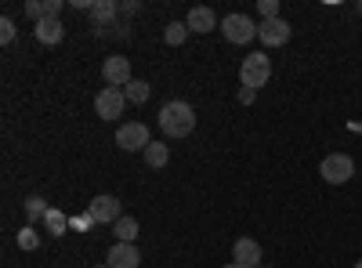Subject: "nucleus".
<instances>
[{"instance_id":"obj_1","label":"nucleus","mask_w":362,"mask_h":268,"mask_svg":"<svg viewBox=\"0 0 362 268\" xmlns=\"http://www.w3.org/2000/svg\"><path fill=\"white\" fill-rule=\"evenodd\" d=\"M160 127H163L167 138H189L196 131V109L189 102H181V98L167 102L160 109Z\"/></svg>"},{"instance_id":"obj_2","label":"nucleus","mask_w":362,"mask_h":268,"mask_svg":"<svg viewBox=\"0 0 362 268\" xmlns=\"http://www.w3.org/2000/svg\"><path fill=\"white\" fill-rule=\"evenodd\" d=\"M268 76H272V58L264 51L247 54L243 66H239V80H243V87H254V91L268 83Z\"/></svg>"},{"instance_id":"obj_3","label":"nucleus","mask_w":362,"mask_h":268,"mask_svg":"<svg viewBox=\"0 0 362 268\" xmlns=\"http://www.w3.org/2000/svg\"><path fill=\"white\" fill-rule=\"evenodd\" d=\"M319 174H322V182H329V185H348L355 177V160L348 153H334V156H326L319 163Z\"/></svg>"},{"instance_id":"obj_4","label":"nucleus","mask_w":362,"mask_h":268,"mask_svg":"<svg viewBox=\"0 0 362 268\" xmlns=\"http://www.w3.org/2000/svg\"><path fill=\"white\" fill-rule=\"evenodd\" d=\"M116 145L124 148V153H145V148L153 145V138H148V127L141 120H134V124H119Z\"/></svg>"},{"instance_id":"obj_5","label":"nucleus","mask_w":362,"mask_h":268,"mask_svg":"<svg viewBox=\"0 0 362 268\" xmlns=\"http://www.w3.org/2000/svg\"><path fill=\"white\" fill-rule=\"evenodd\" d=\"M124 105H127V95L124 87H102L95 95V112L102 120H116V116H124Z\"/></svg>"},{"instance_id":"obj_6","label":"nucleus","mask_w":362,"mask_h":268,"mask_svg":"<svg viewBox=\"0 0 362 268\" xmlns=\"http://www.w3.org/2000/svg\"><path fill=\"white\" fill-rule=\"evenodd\" d=\"M221 33H225L228 44H250V40L257 37V25H254V18H247V15H225Z\"/></svg>"},{"instance_id":"obj_7","label":"nucleus","mask_w":362,"mask_h":268,"mask_svg":"<svg viewBox=\"0 0 362 268\" xmlns=\"http://www.w3.org/2000/svg\"><path fill=\"white\" fill-rule=\"evenodd\" d=\"M87 214L95 218V225H116L119 218H124V211H119V199L116 196H95L87 203Z\"/></svg>"},{"instance_id":"obj_8","label":"nucleus","mask_w":362,"mask_h":268,"mask_svg":"<svg viewBox=\"0 0 362 268\" xmlns=\"http://www.w3.org/2000/svg\"><path fill=\"white\" fill-rule=\"evenodd\" d=\"M102 76H105V87H127L134 76H131V58L124 54H109L102 62Z\"/></svg>"},{"instance_id":"obj_9","label":"nucleus","mask_w":362,"mask_h":268,"mask_svg":"<svg viewBox=\"0 0 362 268\" xmlns=\"http://www.w3.org/2000/svg\"><path fill=\"white\" fill-rule=\"evenodd\" d=\"M257 40H261L264 47H283V44L290 40L286 18H264V22H257Z\"/></svg>"},{"instance_id":"obj_10","label":"nucleus","mask_w":362,"mask_h":268,"mask_svg":"<svg viewBox=\"0 0 362 268\" xmlns=\"http://www.w3.org/2000/svg\"><path fill=\"white\" fill-rule=\"evenodd\" d=\"M105 264L109 268H138L141 264V254L134 243H112L109 254H105Z\"/></svg>"},{"instance_id":"obj_11","label":"nucleus","mask_w":362,"mask_h":268,"mask_svg":"<svg viewBox=\"0 0 362 268\" xmlns=\"http://www.w3.org/2000/svg\"><path fill=\"white\" fill-rule=\"evenodd\" d=\"M87 15H90V25H95L98 33H105V29L116 22V15H119V4L116 0H95V4L87 8Z\"/></svg>"},{"instance_id":"obj_12","label":"nucleus","mask_w":362,"mask_h":268,"mask_svg":"<svg viewBox=\"0 0 362 268\" xmlns=\"http://www.w3.org/2000/svg\"><path fill=\"white\" fill-rule=\"evenodd\" d=\"M232 261L243 264V268H261V247L243 235V240H235V247H232Z\"/></svg>"},{"instance_id":"obj_13","label":"nucleus","mask_w":362,"mask_h":268,"mask_svg":"<svg viewBox=\"0 0 362 268\" xmlns=\"http://www.w3.org/2000/svg\"><path fill=\"white\" fill-rule=\"evenodd\" d=\"M185 25H189V33H210V29H218V15L210 8H192Z\"/></svg>"},{"instance_id":"obj_14","label":"nucleus","mask_w":362,"mask_h":268,"mask_svg":"<svg viewBox=\"0 0 362 268\" xmlns=\"http://www.w3.org/2000/svg\"><path fill=\"white\" fill-rule=\"evenodd\" d=\"M62 37H66V25L58 22V18L37 22V40H40V44H62Z\"/></svg>"},{"instance_id":"obj_15","label":"nucleus","mask_w":362,"mask_h":268,"mask_svg":"<svg viewBox=\"0 0 362 268\" xmlns=\"http://www.w3.org/2000/svg\"><path fill=\"white\" fill-rule=\"evenodd\" d=\"M141 156H145L148 167H167V163H170V145H167V141H153Z\"/></svg>"},{"instance_id":"obj_16","label":"nucleus","mask_w":362,"mask_h":268,"mask_svg":"<svg viewBox=\"0 0 362 268\" xmlns=\"http://www.w3.org/2000/svg\"><path fill=\"white\" fill-rule=\"evenodd\" d=\"M112 232H116V243H134L138 240V221L124 214V218L112 225Z\"/></svg>"},{"instance_id":"obj_17","label":"nucleus","mask_w":362,"mask_h":268,"mask_svg":"<svg viewBox=\"0 0 362 268\" xmlns=\"http://www.w3.org/2000/svg\"><path fill=\"white\" fill-rule=\"evenodd\" d=\"M124 95H127V102L141 105V102H148V95H153V87H148L145 80H131V83L124 87Z\"/></svg>"},{"instance_id":"obj_18","label":"nucleus","mask_w":362,"mask_h":268,"mask_svg":"<svg viewBox=\"0 0 362 268\" xmlns=\"http://www.w3.org/2000/svg\"><path fill=\"white\" fill-rule=\"evenodd\" d=\"M185 37H189V25H185V22H167L163 40H167L170 47H181V44H185Z\"/></svg>"},{"instance_id":"obj_19","label":"nucleus","mask_w":362,"mask_h":268,"mask_svg":"<svg viewBox=\"0 0 362 268\" xmlns=\"http://www.w3.org/2000/svg\"><path fill=\"white\" fill-rule=\"evenodd\" d=\"M44 225L51 228V235H66V228H69V218H66L62 211H54V206H51V211L44 214Z\"/></svg>"},{"instance_id":"obj_20","label":"nucleus","mask_w":362,"mask_h":268,"mask_svg":"<svg viewBox=\"0 0 362 268\" xmlns=\"http://www.w3.org/2000/svg\"><path fill=\"white\" fill-rule=\"evenodd\" d=\"M47 211H51V206H47V203H44L40 196H29V199H25V214H29V221H37V218H44Z\"/></svg>"},{"instance_id":"obj_21","label":"nucleus","mask_w":362,"mask_h":268,"mask_svg":"<svg viewBox=\"0 0 362 268\" xmlns=\"http://www.w3.org/2000/svg\"><path fill=\"white\" fill-rule=\"evenodd\" d=\"M18 247H22V250H37V247H40V235L25 225V228L18 232Z\"/></svg>"},{"instance_id":"obj_22","label":"nucleus","mask_w":362,"mask_h":268,"mask_svg":"<svg viewBox=\"0 0 362 268\" xmlns=\"http://www.w3.org/2000/svg\"><path fill=\"white\" fill-rule=\"evenodd\" d=\"M25 18L44 22V0H25Z\"/></svg>"},{"instance_id":"obj_23","label":"nucleus","mask_w":362,"mask_h":268,"mask_svg":"<svg viewBox=\"0 0 362 268\" xmlns=\"http://www.w3.org/2000/svg\"><path fill=\"white\" fill-rule=\"evenodd\" d=\"M257 11H261V22L264 18H279V0H261Z\"/></svg>"},{"instance_id":"obj_24","label":"nucleus","mask_w":362,"mask_h":268,"mask_svg":"<svg viewBox=\"0 0 362 268\" xmlns=\"http://www.w3.org/2000/svg\"><path fill=\"white\" fill-rule=\"evenodd\" d=\"M15 40V22L4 15V18H0V44H11Z\"/></svg>"},{"instance_id":"obj_25","label":"nucleus","mask_w":362,"mask_h":268,"mask_svg":"<svg viewBox=\"0 0 362 268\" xmlns=\"http://www.w3.org/2000/svg\"><path fill=\"white\" fill-rule=\"evenodd\" d=\"M90 225H95V218H90L87 211L76 214V218H69V228H76V232H83V228H90Z\"/></svg>"},{"instance_id":"obj_26","label":"nucleus","mask_w":362,"mask_h":268,"mask_svg":"<svg viewBox=\"0 0 362 268\" xmlns=\"http://www.w3.org/2000/svg\"><path fill=\"white\" fill-rule=\"evenodd\" d=\"M62 11V0H44V18H58Z\"/></svg>"},{"instance_id":"obj_27","label":"nucleus","mask_w":362,"mask_h":268,"mask_svg":"<svg viewBox=\"0 0 362 268\" xmlns=\"http://www.w3.org/2000/svg\"><path fill=\"white\" fill-rule=\"evenodd\" d=\"M254 98H257L254 87H239V102H243V105H254Z\"/></svg>"},{"instance_id":"obj_28","label":"nucleus","mask_w":362,"mask_h":268,"mask_svg":"<svg viewBox=\"0 0 362 268\" xmlns=\"http://www.w3.org/2000/svg\"><path fill=\"white\" fill-rule=\"evenodd\" d=\"M141 4H138V0H127V4H119V11H124V15H134Z\"/></svg>"},{"instance_id":"obj_29","label":"nucleus","mask_w":362,"mask_h":268,"mask_svg":"<svg viewBox=\"0 0 362 268\" xmlns=\"http://www.w3.org/2000/svg\"><path fill=\"white\" fill-rule=\"evenodd\" d=\"M225 268H243V264H235V261H232V264H225Z\"/></svg>"},{"instance_id":"obj_30","label":"nucleus","mask_w":362,"mask_h":268,"mask_svg":"<svg viewBox=\"0 0 362 268\" xmlns=\"http://www.w3.org/2000/svg\"><path fill=\"white\" fill-rule=\"evenodd\" d=\"M355 268H362V261H355Z\"/></svg>"},{"instance_id":"obj_31","label":"nucleus","mask_w":362,"mask_h":268,"mask_svg":"<svg viewBox=\"0 0 362 268\" xmlns=\"http://www.w3.org/2000/svg\"><path fill=\"white\" fill-rule=\"evenodd\" d=\"M98 268H109V264H98Z\"/></svg>"},{"instance_id":"obj_32","label":"nucleus","mask_w":362,"mask_h":268,"mask_svg":"<svg viewBox=\"0 0 362 268\" xmlns=\"http://www.w3.org/2000/svg\"><path fill=\"white\" fill-rule=\"evenodd\" d=\"M358 11H362V4H358Z\"/></svg>"}]
</instances>
